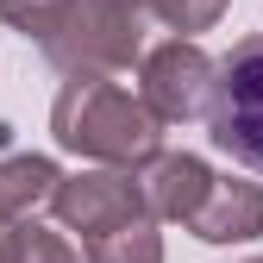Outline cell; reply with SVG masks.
I'll use <instances>...</instances> for the list:
<instances>
[{"label": "cell", "instance_id": "14", "mask_svg": "<svg viewBox=\"0 0 263 263\" xmlns=\"http://www.w3.org/2000/svg\"><path fill=\"white\" fill-rule=\"evenodd\" d=\"M119 7H138V13H151V0H119Z\"/></svg>", "mask_w": 263, "mask_h": 263}, {"label": "cell", "instance_id": "5", "mask_svg": "<svg viewBox=\"0 0 263 263\" xmlns=\"http://www.w3.org/2000/svg\"><path fill=\"white\" fill-rule=\"evenodd\" d=\"M50 213H57L63 232H82V245L119 232V226H132V219H151L144 188H138L132 170H82V176H63Z\"/></svg>", "mask_w": 263, "mask_h": 263}, {"label": "cell", "instance_id": "4", "mask_svg": "<svg viewBox=\"0 0 263 263\" xmlns=\"http://www.w3.org/2000/svg\"><path fill=\"white\" fill-rule=\"evenodd\" d=\"M213 76H219V63L194 38H170V44L144 50L138 63V101L157 113V125H188L194 113H207Z\"/></svg>", "mask_w": 263, "mask_h": 263}, {"label": "cell", "instance_id": "11", "mask_svg": "<svg viewBox=\"0 0 263 263\" xmlns=\"http://www.w3.org/2000/svg\"><path fill=\"white\" fill-rule=\"evenodd\" d=\"M226 7H232V0H151V13L170 31H207V25H219Z\"/></svg>", "mask_w": 263, "mask_h": 263}, {"label": "cell", "instance_id": "3", "mask_svg": "<svg viewBox=\"0 0 263 263\" xmlns=\"http://www.w3.org/2000/svg\"><path fill=\"white\" fill-rule=\"evenodd\" d=\"M207 132L213 144L263 176V31L238 38L232 57L213 76V101H207Z\"/></svg>", "mask_w": 263, "mask_h": 263}, {"label": "cell", "instance_id": "15", "mask_svg": "<svg viewBox=\"0 0 263 263\" xmlns=\"http://www.w3.org/2000/svg\"><path fill=\"white\" fill-rule=\"evenodd\" d=\"M251 263H263V257H251Z\"/></svg>", "mask_w": 263, "mask_h": 263}, {"label": "cell", "instance_id": "2", "mask_svg": "<svg viewBox=\"0 0 263 263\" xmlns=\"http://www.w3.org/2000/svg\"><path fill=\"white\" fill-rule=\"evenodd\" d=\"M44 57L69 82L76 76L82 82H113L132 63H144V13L119 7V0H82L69 13V25L44 44Z\"/></svg>", "mask_w": 263, "mask_h": 263}, {"label": "cell", "instance_id": "1", "mask_svg": "<svg viewBox=\"0 0 263 263\" xmlns=\"http://www.w3.org/2000/svg\"><path fill=\"white\" fill-rule=\"evenodd\" d=\"M50 132L63 151H76L88 163H107V170H144L157 163V113L138 101V94H125L113 82H63L57 107H50Z\"/></svg>", "mask_w": 263, "mask_h": 263}, {"label": "cell", "instance_id": "13", "mask_svg": "<svg viewBox=\"0 0 263 263\" xmlns=\"http://www.w3.org/2000/svg\"><path fill=\"white\" fill-rule=\"evenodd\" d=\"M0 263H19V226L0 219Z\"/></svg>", "mask_w": 263, "mask_h": 263}, {"label": "cell", "instance_id": "8", "mask_svg": "<svg viewBox=\"0 0 263 263\" xmlns=\"http://www.w3.org/2000/svg\"><path fill=\"white\" fill-rule=\"evenodd\" d=\"M57 188H63V170L50 157H38V151H25V157H7L0 163V219H31L38 207H50L57 201Z\"/></svg>", "mask_w": 263, "mask_h": 263}, {"label": "cell", "instance_id": "6", "mask_svg": "<svg viewBox=\"0 0 263 263\" xmlns=\"http://www.w3.org/2000/svg\"><path fill=\"white\" fill-rule=\"evenodd\" d=\"M213 182H219V176L207 170L201 157H188V151H163L157 163L138 170V188H144L151 219H176V226H194V219H201Z\"/></svg>", "mask_w": 263, "mask_h": 263}, {"label": "cell", "instance_id": "9", "mask_svg": "<svg viewBox=\"0 0 263 263\" xmlns=\"http://www.w3.org/2000/svg\"><path fill=\"white\" fill-rule=\"evenodd\" d=\"M88 263H163V238L157 219H132L107 238H88Z\"/></svg>", "mask_w": 263, "mask_h": 263}, {"label": "cell", "instance_id": "10", "mask_svg": "<svg viewBox=\"0 0 263 263\" xmlns=\"http://www.w3.org/2000/svg\"><path fill=\"white\" fill-rule=\"evenodd\" d=\"M82 7V0H0V19H7L13 31H25V38L50 44L63 25H69V13Z\"/></svg>", "mask_w": 263, "mask_h": 263}, {"label": "cell", "instance_id": "12", "mask_svg": "<svg viewBox=\"0 0 263 263\" xmlns=\"http://www.w3.org/2000/svg\"><path fill=\"white\" fill-rule=\"evenodd\" d=\"M19 263H82L76 245L63 232H44V226H19Z\"/></svg>", "mask_w": 263, "mask_h": 263}, {"label": "cell", "instance_id": "7", "mask_svg": "<svg viewBox=\"0 0 263 263\" xmlns=\"http://www.w3.org/2000/svg\"><path fill=\"white\" fill-rule=\"evenodd\" d=\"M201 245H245L263 232V182H245V176H219L201 219L188 226Z\"/></svg>", "mask_w": 263, "mask_h": 263}]
</instances>
